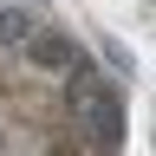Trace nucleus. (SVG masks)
I'll list each match as a JSON object with an SVG mask.
<instances>
[{
	"label": "nucleus",
	"mask_w": 156,
	"mask_h": 156,
	"mask_svg": "<svg viewBox=\"0 0 156 156\" xmlns=\"http://www.w3.org/2000/svg\"><path fill=\"white\" fill-rule=\"evenodd\" d=\"M72 111H78V130L91 136V150L117 156V143H124V104H117V91L104 78H72Z\"/></svg>",
	"instance_id": "f257e3e1"
},
{
	"label": "nucleus",
	"mask_w": 156,
	"mask_h": 156,
	"mask_svg": "<svg viewBox=\"0 0 156 156\" xmlns=\"http://www.w3.org/2000/svg\"><path fill=\"white\" fill-rule=\"evenodd\" d=\"M26 58H33L39 72H65V65H78V46H72L65 33H33L26 39Z\"/></svg>",
	"instance_id": "f03ea898"
},
{
	"label": "nucleus",
	"mask_w": 156,
	"mask_h": 156,
	"mask_svg": "<svg viewBox=\"0 0 156 156\" xmlns=\"http://www.w3.org/2000/svg\"><path fill=\"white\" fill-rule=\"evenodd\" d=\"M26 39H33V20L20 7H0V46H26Z\"/></svg>",
	"instance_id": "7ed1b4c3"
}]
</instances>
